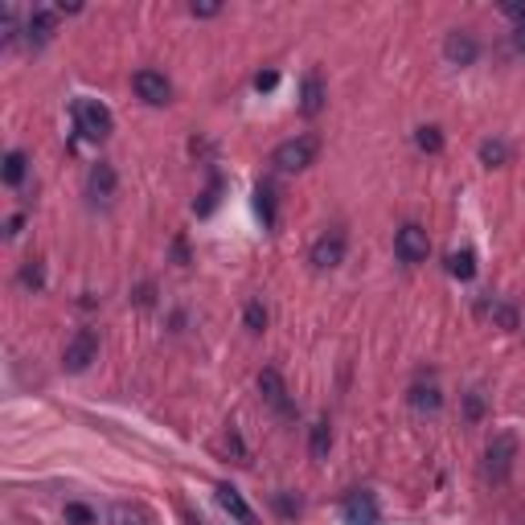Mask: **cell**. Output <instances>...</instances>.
Returning <instances> with one entry per match:
<instances>
[{"label": "cell", "instance_id": "1", "mask_svg": "<svg viewBox=\"0 0 525 525\" xmlns=\"http://www.w3.org/2000/svg\"><path fill=\"white\" fill-rule=\"evenodd\" d=\"M74 128L82 131V139H107L115 131V115L107 111V103H98V98H74Z\"/></svg>", "mask_w": 525, "mask_h": 525}, {"label": "cell", "instance_id": "2", "mask_svg": "<svg viewBox=\"0 0 525 525\" xmlns=\"http://www.w3.org/2000/svg\"><path fill=\"white\" fill-rule=\"evenodd\" d=\"M316 148H320L316 136H292L271 152V164H275L279 172H300V169H308V164L316 160Z\"/></svg>", "mask_w": 525, "mask_h": 525}, {"label": "cell", "instance_id": "3", "mask_svg": "<svg viewBox=\"0 0 525 525\" xmlns=\"http://www.w3.org/2000/svg\"><path fill=\"white\" fill-rule=\"evenodd\" d=\"M513 459H517V435L513 431H500L492 435L489 451H484V472H489V480H509V472H513Z\"/></svg>", "mask_w": 525, "mask_h": 525}, {"label": "cell", "instance_id": "4", "mask_svg": "<svg viewBox=\"0 0 525 525\" xmlns=\"http://www.w3.org/2000/svg\"><path fill=\"white\" fill-rule=\"evenodd\" d=\"M394 254H398L402 262H427V254H431V238H427V230L415 226V221H407V226L394 234Z\"/></svg>", "mask_w": 525, "mask_h": 525}, {"label": "cell", "instance_id": "5", "mask_svg": "<svg viewBox=\"0 0 525 525\" xmlns=\"http://www.w3.org/2000/svg\"><path fill=\"white\" fill-rule=\"evenodd\" d=\"M312 267L316 271H333V267H341L345 262V234L341 230H328V234H320L316 242H312Z\"/></svg>", "mask_w": 525, "mask_h": 525}, {"label": "cell", "instance_id": "6", "mask_svg": "<svg viewBox=\"0 0 525 525\" xmlns=\"http://www.w3.org/2000/svg\"><path fill=\"white\" fill-rule=\"evenodd\" d=\"M98 357V336L90 333V328H78L74 333V341L66 345V361L62 365L70 369V374H82V369H90V361Z\"/></svg>", "mask_w": 525, "mask_h": 525}, {"label": "cell", "instance_id": "7", "mask_svg": "<svg viewBox=\"0 0 525 525\" xmlns=\"http://www.w3.org/2000/svg\"><path fill=\"white\" fill-rule=\"evenodd\" d=\"M131 87H136V95L144 98L148 107H164L172 98L169 78H164V74H156V70H139L136 78H131Z\"/></svg>", "mask_w": 525, "mask_h": 525}, {"label": "cell", "instance_id": "8", "mask_svg": "<svg viewBox=\"0 0 525 525\" xmlns=\"http://www.w3.org/2000/svg\"><path fill=\"white\" fill-rule=\"evenodd\" d=\"M259 390H262V402H267L271 410H279V415H295L292 398H287V386H283V377H279V369H262V374H259Z\"/></svg>", "mask_w": 525, "mask_h": 525}, {"label": "cell", "instance_id": "9", "mask_svg": "<svg viewBox=\"0 0 525 525\" xmlns=\"http://www.w3.org/2000/svg\"><path fill=\"white\" fill-rule=\"evenodd\" d=\"M218 505L226 509L230 517H234L238 525H259V517H254V509L242 500V492L234 489V484H218Z\"/></svg>", "mask_w": 525, "mask_h": 525}, {"label": "cell", "instance_id": "10", "mask_svg": "<svg viewBox=\"0 0 525 525\" xmlns=\"http://www.w3.org/2000/svg\"><path fill=\"white\" fill-rule=\"evenodd\" d=\"M345 525H377V500L369 492L345 497Z\"/></svg>", "mask_w": 525, "mask_h": 525}, {"label": "cell", "instance_id": "11", "mask_svg": "<svg viewBox=\"0 0 525 525\" xmlns=\"http://www.w3.org/2000/svg\"><path fill=\"white\" fill-rule=\"evenodd\" d=\"M443 54H448L451 66H472L476 54H480V46H476L468 33H448V41H443Z\"/></svg>", "mask_w": 525, "mask_h": 525}, {"label": "cell", "instance_id": "12", "mask_svg": "<svg viewBox=\"0 0 525 525\" xmlns=\"http://www.w3.org/2000/svg\"><path fill=\"white\" fill-rule=\"evenodd\" d=\"M54 25H57V13H49V8H37V13L29 16V25H25V29H29V41H33V46H46V41L54 37Z\"/></svg>", "mask_w": 525, "mask_h": 525}, {"label": "cell", "instance_id": "13", "mask_svg": "<svg viewBox=\"0 0 525 525\" xmlns=\"http://www.w3.org/2000/svg\"><path fill=\"white\" fill-rule=\"evenodd\" d=\"M324 107V87H320V74H308L304 78V90H300V111L304 115H320Z\"/></svg>", "mask_w": 525, "mask_h": 525}, {"label": "cell", "instance_id": "14", "mask_svg": "<svg viewBox=\"0 0 525 525\" xmlns=\"http://www.w3.org/2000/svg\"><path fill=\"white\" fill-rule=\"evenodd\" d=\"M25 172H29V156H25L21 148H13V152L5 156V185H21Z\"/></svg>", "mask_w": 525, "mask_h": 525}, {"label": "cell", "instance_id": "15", "mask_svg": "<svg viewBox=\"0 0 525 525\" xmlns=\"http://www.w3.org/2000/svg\"><path fill=\"white\" fill-rule=\"evenodd\" d=\"M90 193H95V197H111L115 193V169H111V164H95V169H90Z\"/></svg>", "mask_w": 525, "mask_h": 525}, {"label": "cell", "instance_id": "16", "mask_svg": "<svg viewBox=\"0 0 525 525\" xmlns=\"http://www.w3.org/2000/svg\"><path fill=\"white\" fill-rule=\"evenodd\" d=\"M448 275L472 279V275H476V251H456V254H448Z\"/></svg>", "mask_w": 525, "mask_h": 525}, {"label": "cell", "instance_id": "17", "mask_svg": "<svg viewBox=\"0 0 525 525\" xmlns=\"http://www.w3.org/2000/svg\"><path fill=\"white\" fill-rule=\"evenodd\" d=\"M254 210H259L262 226H275V189H271V185L254 189Z\"/></svg>", "mask_w": 525, "mask_h": 525}, {"label": "cell", "instance_id": "18", "mask_svg": "<svg viewBox=\"0 0 525 525\" xmlns=\"http://www.w3.org/2000/svg\"><path fill=\"white\" fill-rule=\"evenodd\" d=\"M328 448H333V431H328V418H320V423L312 427V456L328 459Z\"/></svg>", "mask_w": 525, "mask_h": 525}, {"label": "cell", "instance_id": "19", "mask_svg": "<svg viewBox=\"0 0 525 525\" xmlns=\"http://www.w3.org/2000/svg\"><path fill=\"white\" fill-rule=\"evenodd\" d=\"M480 160L489 164V169H500V164L509 160V148H505V139H484V144H480Z\"/></svg>", "mask_w": 525, "mask_h": 525}, {"label": "cell", "instance_id": "20", "mask_svg": "<svg viewBox=\"0 0 525 525\" xmlns=\"http://www.w3.org/2000/svg\"><path fill=\"white\" fill-rule=\"evenodd\" d=\"M480 312H484V316H492V320H497L500 328H517V312L509 308V304H497V300H492V304H484Z\"/></svg>", "mask_w": 525, "mask_h": 525}, {"label": "cell", "instance_id": "21", "mask_svg": "<svg viewBox=\"0 0 525 525\" xmlns=\"http://www.w3.org/2000/svg\"><path fill=\"white\" fill-rule=\"evenodd\" d=\"M410 407H418V410H439V390H435V386H415V390H410Z\"/></svg>", "mask_w": 525, "mask_h": 525}, {"label": "cell", "instance_id": "22", "mask_svg": "<svg viewBox=\"0 0 525 525\" xmlns=\"http://www.w3.org/2000/svg\"><path fill=\"white\" fill-rule=\"evenodd\" d=\"M415 144L423 148V152H439V148H443V131L439 128H418L415 131Z\"/></svg>", "mask_w": 525, "mask_h": 525}, {"label": "cell", "instance_id": "23", "mask_svg": "<svg viewBox=\"0 0 525 525\" xmlns=\"http://www.w3.org/2000/svg\"><path fill=\"white\" fill-rule=\"evenodd\" d=\"M246 328H251V333H262V328H267V308H262V300L246 304Z\"/></svg>", "mask_w": 525, "mask_h": 525}, {"label": "cell", "instance_id": "24", "mask_svg": "<svg viewBox=\"0 0 525 525\" xmlns=\"http://www.w3.org/2000/svg\"><path fill=\"white\" fill-rule=\"evenodd\" d=\"M111 525H148V521H144V513H139V509L115 505V509H111Z\"/></svg>", "mask_w": 525, "mask_h": 525}, {"label": "cell", "instance_id": "25", "mask_svg": "<svg viewBox=\"0 0 525 525\" xmlns=\"http://www.w3.org/2000/svg\"><path fill=\"white\" fill-rule=\"evenodd\" d=\"M66 521H74V525H95V513H90L87 505H78V500H70V505H66Z\"/></svg>", "mask_w": 525, "mask_h": 525}, {"label": "cell", "instance_id": "26", "mask_svg": "<svg viewBox=\"0 0 525 525\" xmlns=\"http://www.w3.org/2000/svg\"><path fill=\"white\" fill-rule=\"evenodd\" d=\"M218 193H221V180H218V177H213V180H210V189H205V201H201V205H197V213H210V210H213V205H218Z\"/></svg>", "mask_w": 525, "mask_h": 525}, {"label": "cell", "instance_id": "27", "mask_svg": "<svg viewBox=\"0 0 525 525\" xmlns=\"http://www.w3.org/2000/svg\"><path fill=\"white\" fill-rule=\"evenodd\" d=\"M275 87H279V74H275V70L254 74V90H275Z\"/></svg>", "mask_w": 525, "mask_h": 525}, {"label": "cell", "instance_id": "28", "mask_svg": "<svg viewBox=\"0 0 525 525\" xmlns=\"http://www.w3.org/2000/svg\"><path fill=\"white\" fill-rule=\"evenodd\" d=\"M500 13L513 16L517 25H525V0H509V5H500Z\"/></svg>", "mask_w": 525, "mask_h": 525}, {"label": "cell", "instance_id": "29", "mask_svg": "<svg viewBox=\"0 0 525 525\" xmlns=\"http://www.w3.org/2000/svg\"><path fill=\"white\" fill-rule=\"evenodd\" d=\"M480 410H484V398H480V390H472L468 394V418H480Z\"/></svg>", "mask_w": 525, "mask_h": 525}, {"label": "cell", "instance_id": "30", "mask_svg": "<svg viewBox=\"0 0 525 525\" xmlns=\"http://www.w3.org/2000/svg\"><path fill=\"white\" fill-rule=\"evenodd\" d=\"M21 279H25L29 287H41V283H46V279H41V267H37V262H33V267H25V271H21Z\"/></svg>", "mask_w": 525, "mask_h": 525}, {"label": "cell", "instance_id": "31", "mask_svg": "<svg viewBox=\"0 0 525 525\" xmlns=\"http://www.w3.org/2000/svg\"><path fill=\"white\" fill-rule=\"evenodd\" d=\"M513 49H517V54H525V25H517V29H513Z\"/></svg>", "mask_w": 525, "mask_h": 525}, {"label": "cell", "instance_id": "32", "mask_svg": "<svg viewBox=\"0 0 525 525\" xmlns=\"http://www.w3.org/2000/svg\"><path fill=\"white\" fill-rule=\"evenodd\" d=\"M221 5H193V16H213Z\"/></svg>", "mask_w": 525, "mask_h": 525}]
</instances>
